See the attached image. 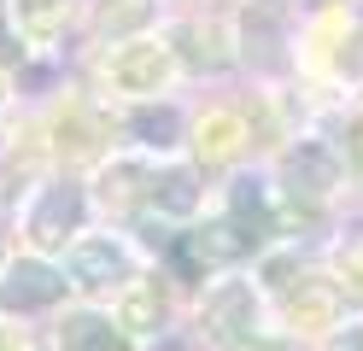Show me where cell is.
Here are the masks:
<instances>
[{"label":"cell","mask_w":363,"mask_h":351,"mask_svg":"<svg viewBox=\"0 0 363 351\" xmlns=\"http://www.w3.org/2000/svg\"><path fill=\"white\" fill-rule=\"evenodd\" d=\"M147 205L170 211V217H194L199 187H194V176H188V170H152V176H147Z\"/></svg>","instance_id":"7c38bea8"},{"label":"cell","mask_w":363,"mask_h":351,"mask_svg":"<svg viewBox=\"0 0 363 351\" xmlns=\"http://www.w3.org/2000/svg\"><path fill=\"white\" fill-rule=\"evenodd\" d=\"M240 140H246V123H240V117H235V111H211L206 123H199V140H194V147H199L206 164H223V158L240 152Z\"/></svg>","instance_id":"5bb4252c"},{"label":"cell","mask_w":363,"mask_h":351,"mask_svg":"<svg viewBox=\"0 0 363 351\" xmlns=\"http://www.w3.org/2000/svg\"><path fill=\"white\" fill-rule=\"evenodd\" d=\"M229 234L240 240V252H258L269 234H276V217H269V199L258 182H235L229 194Z\"/></svg>","instance_id":"ba28073f"},{"label":"cell","mask_w":363,"mask_h":351,"mask_svg":"<svg viewBox=\"0 0 363 351\" xmlns=\"http://www.w3.org/2000/svg\"><path fill=\"white\" fill-rule=\"evenodd\" d=\"M206 328L217 340H240V334H252L258 328V299L246 281H223V287L206 299Z\"/></svg>","instance_id":"52a82bcc"},{"label":"cell","mask_w":363,"mask_h":351,"mask_svg":"<svg viewBox=\"0 0 363 351\" xmlns=\"http://www.w3.org/2000/svg\"><path fill=\"white\" fill-rule=\"evenodd\" d=\"M176 257V269L188 275V281H206L211 269H223L229 257H240V240L229 234V223H217V228H194V234H182V240L170 246Z\"/></svg>","instance_id":"277c9868"},{"label":"cell","mask_w":363,"mask_h":351,"mask_svg":"<svg viewBox=\"0 0 363 351\" xmlns=\"http://www.w3.org/2000/svg\"><path fill=\"white\" fill-rule=\"evenodd\" d=\"M328 351H363V328H340L328 340Z\"/></svg>","instance_id":"d6986e66"},{"label":"cell","mask_w":363,"mask_h":351,"mask_svg":"<svg viewBox=\"0 0 363 351\" xmlns=\"http://www.w3.org/2000/svg\"><path fill=\"white\" fill-rule=\"evenodd\" d=\"M106 82L118 94H135V100H147L170 82V47L158 41H123L118 53L106 59Z\"/></svg>","instance_id":"7a4b0ae2"},{"label":"cell","mask_w":363,"mask_h":351,"mask_svg":"<svg viewBox=\"0 0 363 351\" xmlns=\"http://www.w3.org/2000/svg\"><path fill=\"white\" fill-rule=\"evenodd\" d=\"M340 281H346V287H357V293H363V240H352L346 252H340Z\"/></svg>","instance_id":"ac0fdd59"},{"label":"cell","mask_w":363,"mask_h":351,"mask_svg":"<svg viewBox=\"0 0 363 351\" xmlns=\"http://www.w3.org/2000/svg\"><path fill=\"white\" fill-rule=\"evenodd\" d=\"M287 287V322L299 328V334H311V328H334V311H340V293H334V281H316V275H293L281 281Z\"/></svg>","instance_id":"8992f818"},{"label":"cell","mask_w":363,"mask_h":351,"mask_svg":"<svg viewBox=\"0 0 363 351\" xmlns=\"http://www.w3.org/2000/svg\"><path fill=\"white\" fill-rule=\"evenodd\" d=\"M147 176H152V170H141V164H111V170L100 176L106 205H111V211H135V205L147 199Z\"/></svg>","instance_id":"9a60e30c"},{"label":"cell","mask_w":363,"mask_h":351,"mask_svg":"<svg viewBox=\"0 0 363 351\" xmlns=\"http://www.w3.org/2000/svg\"><path fill=\"white\" fill-rule=\"evenodd\" d=\"M65 269L41 264V257H18V264H0V311H48L65 299Z\"/></svg>","instance_id":"6da1fadb"},{"label":"cell","mask_w":363,"mask_h":351,"mask_svg":"<svg viewBox=\"0 0 363 351\" xmlns=\"http://www.w3.org/2000/svg\"><path fill=\"white\" fill-rule=\"evenodd\" d=\"M135 135H141L147 147H170L176 140V111H141L135 117Z\"/></svg>","instance_id":"e0dca14e"},{"label":"cell","mask_w":363,"mask_h":351,"mask_svg":"<svg viewBox=\"0 0 363 351\" xmlns=\"http://www.w3.org/2000/svg\"><path fill=\"white\" fill-rule=\"evenodd\" d=\"M82 187L71 182H53V187H41V199L30 211V240L41 252H59L65 240H77V228H82Z\"/></svg>","instance_id":"3957f363"},{"label":"cell","mask_w":363,"mask_h":351,"mask_svg":"<svg viewBox=\"0 0 363 351\" xmlns=\"http://www.w3.org/2000/svg\"><path fill=\"white\" fill-rule=\"evenodd\" d=\"M147 0H106V6H100V30L106 35H129L135 30V23H147Z\"/></svg>","instance_id":"2e32d148"},{"label":"cell","mask_w":363,"mask_h":351,"mask_svg":"<svg viewBox=\"0 0 363 351\" xmlns=\"http://www.w3.org/2000/svg\"><path fill=\"white\" fill-rule=\"evenodd\" d=\"M158 322H164V293H158V281H129L123 299H118V328L123 334H147Z\"/></svg>","instance_id":"30bf717a"},{"label":"cell","mask_w":363,"mask_h":351,"mask_svg":"<svg viewBox=\"0 0 363 351\" xmlns=\"http://www.w3.org/2000/svg\"><path fill=\"white\" fill-rule=\"evenodd\" d=\"M65 18H71V0H12V23L30 41H53L65 30Z\"/></svg>","instance_id":"4fadbf2b"},{"label":"cell","mask_w":363,"mask_h":351,"mask_svg":"<svg viewBox=\"0 0 363 351\" xmlns=\"http://www.w3.org/2000/svg\"><path fill=\"white\" fill-rule=\"evenodd\" d=\"M281 176H287V187H293V194L323 199L328 187L340 182V158H334V147H328V140H299V147L287 152Z\"/></svg>","instance_id":"5b68a950"},{"label":"cell","mask_w":363,"mask_h":351,"mask_svg":"<svg viewBox=\"0 0 363 351\" xmlns=\"http://www.w3.org/2000/svg\"><path fill=\"white\" fill-rule=\"evenodd\" d=\"M129 275V257L118 240H77L71 246V281L77 287H111Z\"/></svg>","instance_id":"9c48e42d"},{"label":"cell","mask_w":363,"mask_h":351,"mask_svg":"<svg viewBox=\"0 0 363 351\" xmlns=\"http://www.w3.org/2000/svg\"><path fill=\"white\" fill-rule=\"evenodd\" d=\"M59 345L65 351H129L123 328L106 322V316H71V322L59 328Z\"/></svg>","instance_id":"8fae6325"}]
</instances>
